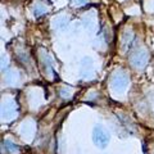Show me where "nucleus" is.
Wrapping results in <instances>:
<instances>
[{"mask_svg":"<svg viewBox=\"0 0 154 154\" xmlns=\"http://www.w3.org/2000/svg\"><path fill=\"white\" fill-rule=\"evenodd\" d=\"M93 139H94V141H95L96 145L100 146V148L107 146V144L109 141L108 134L105 132L103 128H100V127H95L94 134H93Z\"/></svg>","mask_w":154,"mask_h":154,"instance_id":"nucleus-1","label":"nucleus"},{"mask_svg":"<svg viewBox=\"0 0 154 154\" xmlns=\"http://www.w3.org/2000/svg\"><path fill=\"white\" fill-rule=\"evenodd\" d=\"M127 85V76L126 75H117L114 77L113 86L116 89H123Z\"/></svg>","mask_w":154,"mask_h":154,"instance_id":"nucleus-2","label":"nucleus"},{"mask_svg":"<svg viewBox=\"0 0 154 154\" xmlns=\"http://www.w3.org/2000/svg\"><path fill=\"white\" fill-rule=\"evenodd\" d=\"M7 145H8L9 152H17V150H18V146L13 145V143H9V144H7Z\"/></svg>","mask_w":154,"mask_h":154,"instance_id":"nucleus-3","label":"nucleus"}]
</instances>
